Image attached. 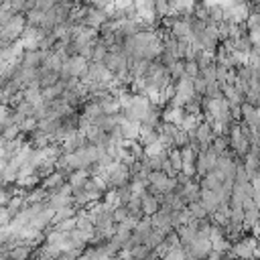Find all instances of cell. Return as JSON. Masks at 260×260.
Here are the masks:
<instances>
[{
  "label": "cell",
  "mask_w": 260,
  "mask_h": 260,
  "mask_svg": "<svg viewBox=\"0 0 260 260\" xmlns=\"http://www.w3.org/2000/svg\"><path fill=\"white\" fill-rule=\"evenodd\" d=\"M26 24H28V22H26V16H24L22 12H16V14L8 20V24L0 28V37H2V39H6L8 43L18 41V39H20V35L24 32Z\"/></svg>",
  "instance_id": "1"
},
{
  "label": "cell",
  "mask_w": 260,
  "mask_h": 260,
  "mask_svg": "<svg viewBox=\"0 0 260 260\" xmlns=\"http://www.w3.org/2000/svg\"><path fill=\"white\" fill-rule=\"evenodd\" d=\"M65 175L67 173H63V171H59V169H55V171H51L49 175H45L43 177V181H41V185L51 193V191H55V189H59L63 183H65Z\"/></svg>",
  "instance_id": "2"
},
{
  "label": "cell",
  "mask_w": 260,
  "mask_h": 260,
  "mask_svg": "<svg viewBox=\"0 0 260 260\" xmlns=\"http://www.w3.org/2000/svg\"><path fill=\"white\" fill-rule=\"evenodd\" d=\"M140 201H142V213L144 215H152L154 211H158V207H160V199L156 197V193L154 195H148L146 191L140 195Z\"/></svg>",
  "instance_id": "3"
},
{
  "label": "cell",
  "mask_w": 260,
  "mask_h": 260,
  "mask_svg": "<svg viewBox=\"0 0 260 260\" xmlns=\"http://www.w3.org/2000/svg\"><path fill=\"white\" fill-rule=\"evenodd\" d=\"M14 14H16V12L12 10L10 2H8V4H2V6H0V28H2V26H6V24H8V20H10Z\"/></svg>",
  "instance_id": "4"
},
{
  "label": "cell",
  "mask_w": 260,
  "mask_h": 260,
  "mask_svg": "<svg viewBox=\"0 0 260 260\" xmlns=\"http://www.w3.org/2000/svg\"><path fill=\"white\" fill-rule=\"evenodd\" d=\"M10 219H12L10 211H8L6 207H0V225H8V223H10Z\"/></svg>",
  "instance_id": "5"
},
{
  "label": "cell",
  "mask_w": 260,
  "mask_h": 260,
  "mask_svg": "<svg viewBox=\"0 0 260 260\" xmlns=\"http://www.w3.org/2000/svg\"><path fill=\"white\" fill-rule=\"evenodd\" d=\"M8 2H10V0H0V6H2V4H8Z\"/></svg>",
  "instance_id": "6"
},
{
  "label": "cell",
  "mask_w": 260,
  "mask_h": 260,
  "mask_svg": "<svg viewBox=\"0 0 260 260\" xmlns=\"http://www.w3.org/2000/svg\"><path fill=\"white\" fill-rule=\"evenodd\" d=\"M73 2H79V0H73Z\"/></svg>",
  "instance_id": "7"
}]
</instances>
